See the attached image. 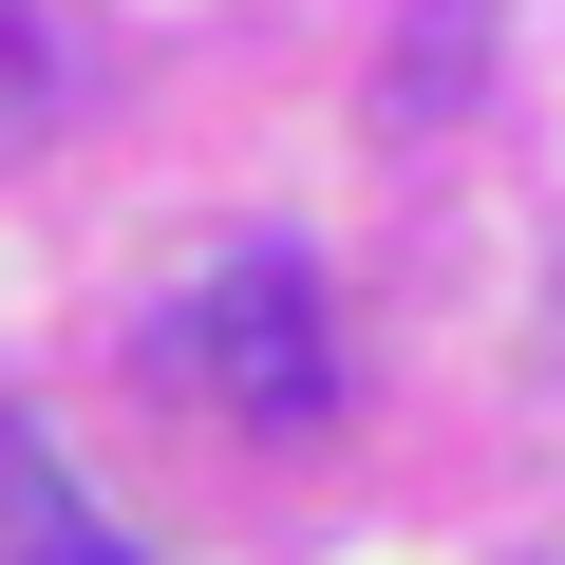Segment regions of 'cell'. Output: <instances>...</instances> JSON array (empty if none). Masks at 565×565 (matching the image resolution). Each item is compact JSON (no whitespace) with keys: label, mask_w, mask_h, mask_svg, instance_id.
<instances>
[{"label":"cell","mask_w":565,"mask_h":565,"mask_svg":"<svg viewBox=\"0 0 565 565\" xmlns=\"http://www.w3.org/2000/svg\"><path fill=\"white\" fill-rule=\"evenodd\" d=\"M151 377H189L226 434H321V415H340V321H321V264H302V245H226L189 302L151 321Z\"/></svg>","instance_id":"cell-1"},{"label":"cell","mask_w":565,"mask_h":565,"mask_svg":"<svg viewBox=\"0 0 565 565\" xmlns=\"http://www.w3.org/2000/svg\"><path fill=\"white\" fill-rule=\"evenodd\" d=\"M0 565H151V546L76 490V452H57L39 415H0Z\"/></svg>","instance_id":"cell-2"}]
</instances>
